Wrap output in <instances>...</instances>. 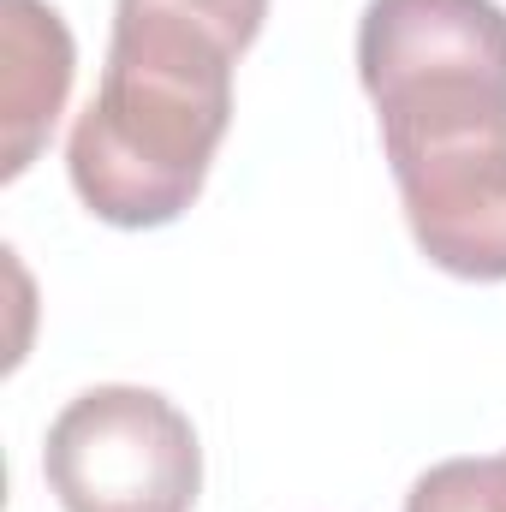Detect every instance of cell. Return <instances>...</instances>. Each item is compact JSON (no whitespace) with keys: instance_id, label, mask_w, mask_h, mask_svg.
<instances>
[{"instance_id":"obj_1","label":"cell","mask_w":506,"mask_h":512,"mask_svg":"<svg viewBox=\"0 0 506 512\" xmlns=\"http://www.w3.org/2000/svg\"><path fill=\"white\" fill-rule=\"evenodd\" d=\"M358 78L417 251L459 280H506V6L370 0Z\"/></svg>"},{"instance_id":"obj_2","label":"cell","mask_w":506,"mask_h":512,"mask_svg":"<svg viewBox=\"0 0 506 512\" xmlns=\"http://www.w3.org/2000/svg\"><path fill=\"white\" fill-rule=\"evenodd\" d=\"M268 0H114L108 66L66 143L78 203L108 227L179 221L233 126V66Z\"/></svg>"},{"instance_id":"obj_3","label":"cell","mask_w":506,"mask_h":512,"mask_svg":"<svg viewBox=\"0 0 506 512\" xmlns=\"http://www.w3.org/2000/svg\"><path fill=\"white\" fill-rule=\"evenodd\" d=\"M42 471L66 512H191L203 495L191 417L131 382L78 393L48 429Z\"/></svg>"},{"instance_id":"obj_4","label":"cell","mask_w":506,"mask_h":512,"mask_svg":"<svg viewBox=\"0 0 506 512\" xmlns=\"http://www.w3.org/2000/svg\"><path fill=\"white\" fill-rule=\"evenodd\" d=\"M0 48H6V78H0V126L6 155L0 179H18L66 108L72 90V30L48 0H0Z\"/></svg>"},{"instance_id":"obj_5","label":"cell","mask_w":506,"mask_h":512,"mask_svg":"<svg viewBox=\"0 0 506 512\" xmlns=\"http://www.w3.org/2000/svg\"><path fill=\"white\" fill-rule=\"evenodd\" d=\"M405 512H506V453L429 465L411 483Z\"/></svg>"}]
</instances>
